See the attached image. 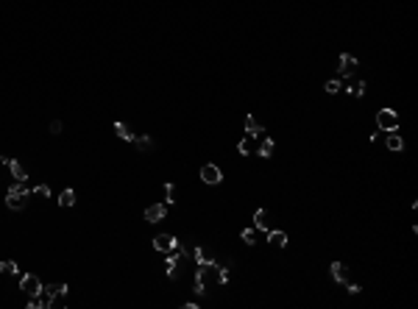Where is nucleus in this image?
I'll return each instance as SVG.
<instances>
[{"label":"nucleus","mask_w":418,"mask_h":309,"mask_svg":"<svg viewBox=\"0 0 418 309\" xmlns=\"http://www.w3.org/2000/svg\"><path fill=\"white\" fill-rule=\"evenodd\" d=\"M28 195H31L28 181H14V187L6 192V206H8L11 212L25 209V204H28Z\"/></svg>","instance_id":"nucleus-1"},{"label":"nucleus","mask_w":418,"mask_h":309,"mask_svg":"<svg viewBox=\"0 0 418 309\" xmlns=\"http://www.w3.org/2000/svg\"><path fill=\"white\" fill-rule=\"evenodd\" d=\"M376 126H379V131H399V126H402V120H399V112L396 109H390V106H385V109H379L376 112Z\"/></svg>","instance_id":"nucleus-2"},{"label":"nucleus","mask_w":418,"mask_h":309,"mask_svg":"<svg viewBox=\"0 0 418 309\" xmlns=\"http://www.w3.org/2000/svg\"><path fill=\"white\" fill-rule=\"evenodd\" d=\"M201 181L209 184V187H215V184L223 181V173H220L218 164H201Z\"/></svg>","instance_id":"nucleus-3"},{"label":"nucleus","mask_w":418,"mask_h":309,"mask_svg":"<svg viewBox=\"0 0 418 309\" xmlns=\"http://www.w3.org/2000/svg\"><path fill=\"white\" fill-rule=\"evenodd\" d=\"M20 290H22V295H39V290H42V281H39V276L25 273V276L20 279Z\"/></svg>","instance_id":"nucleus-4"},{"label":"nucleus","mask_w":418,"mask_h":309,"mask_svg":"<svg viewBox=\"0 0 418 309\" xmlns=\"http://www.w3.org/2000/svg\"><path fill=\"white\" fill-rule=\"evenodd\" d=\"M254 229H256V232L268 234L270 229H273V215H270L268 209H256L254 212Z\"/></svg>","instance_id":"nucleus-5"},{"label":"nucleus","mask_w":418,"mask_h":309,"mask_svg":"<svg viewBox=\"0 0 418 309\" xmlns=\"http://www.w3.org/2000/svg\"><path fill=\"white\" fill-rule=\"evenodd\" d=\"M173 245H176V237H173V234H156V237H154L156 253H170Z\"/></svg>","instance_id":"nucleus-6"},{"label":"nucleus","mask_w":418,"mask_h":309,"mask_svg":"<svg viewBox=\"0 0 418 309\" xmlns=\"http://www.w3.org/2000/svg\"><path fill=\"white\" fill-rule=\"evenodd\" d=\"M357 67H360V64H357V59L351 56V53H343L340 62H337V70H340V76H354Z\"/></svg>","instance_id":"nucleus-7"},{"label":"nucleus","mask_w":418,"mask_h":309,"mask_svg":"<svg viewBox=\"0 0 418 309\" xmlns=\"http://www.w3.org/2000/svg\"><path fill=\"white\" fill-rule=\"evenodd\" d=\"M165 215H167V204H154L145 209V223H159L165 220Z\"/></svg>","instance_id":"nucleus-8"},{"label":"nucleus","mask_w":418,"mask_h":309,"mask_svg":"<svg viewBox=\"0 0 418 309\" xmlns=\"http://www.w3.org/2000/svg\"><path fill=\"white\" fill-rule=\"evenodd\" d=\"M246 134H251L254 140H262V137H265V128L256 123L254 114H246Z\"/></svg>","instance_id":"nucleus-9"},{"label":"nucleus","mask_w":418,"mask_h":309,"mask_svg":"<svg viewBox=\"0 0 418 309\" xmlns=\"http://www.w3.org/2000/svg\"><path fill=\"white\" fill-rule=\"evenodd\" d=\"M329 273H332V279L337 281V284H348V267L343 265V262H332Z\"/></svg>","instance_id":"nucleus-10"},{"label":"nucleus","mask_w":418,"mask_h":309,"mask_svg":"<svg viewBox=\"0 0 418 309\" xmlns=\"http://www.w3.org/2000/svg\"><path fill=\"white\" fill-rule=\"evenodd\" d=\"M268 242L273 248H284V245H287V232H282V229H270V232H268Z\"/></svg>","instance_id":"nucleus-11"},{"label":"nucleus","mask_w":418,"mask_h":309,"mask_svg":"<svg viewBox=\"0 0 418 309\" xmlns=\"http://www.w3.org/2000/svg\"><path fill=\"white\" fill-rule=\"evenodd\" d=\"M8 170H11V176H14V181H28V173H25V167H22L17 159H6Z\"/></svg>","instance_id":"nucleus-12"},{"label":"nucleus","mask_w":418,"mask_h":309,"mask_svg":"<svg viewBox=\"0 0 418 309\" xmlns=\"http://www.w3.org/2000/svg\"><path fill=\"white\" fill-rule=\"evenodd\" d=\"M192 256H195V262H198V265H212V262H215L212 251H209V248H204V245L195 248V251H192Z\"/></svg>","instance_id":"nucleus-13"},{"label":"nucleus","mask_w":418,"mask_h":309,"mask_svg":"<svg viewBox=\"0 0 418 309\" xmlns=\"http://www.w3.org/2000/svg\"><path fill=\"white\" fill-rule=\"evenodd\" d=\"M385 145H388V151H393V154H402V151H404V140L399 137L396 131L388 134V142H385Z\"/></svg>","instance_id":"nucleus-14"},{"label":"nucleus","mask_w":418,"mask_h":309,"mask_svg":"<svg viewBox=\"0 0 418 309\" xmlns=\"http://www.w3.org/2000/svg\"><path fill=\"white\" fill-rule=\"evenodd\" d=\"M114 134H117L120 140H126V142H134V140H137V134L131 131L126 123H114Z\"/></svg>","instance_id":"nucleus-15"},{"label":"nucleus","mask_w":418,"mask_h":309,"mask_svg":"<svg viewBox=\"0 0 418 309\" xmlns=\"http://www.w3.org/2000/svg\"><path fill=\"white\" fill-rule=\"evenodd\" d=\"M273 140H270V137H262V140H259V156H262V159H270V156H273Z\"/></svg>","instance_id":"nucleus-16"},{"label":"nucleus","mask_w":418,"mask_h":309,"mask_svg":"<svg viewBox=\"0 0 418 309\" xmlns=\"http://www.w3.org/2000/svg\"><path fill=\"white\" fill-rule=\"evenodd\" d=\"M59 206H64V209L76 206V190H64L62 195H59Z\"/></svg>","instance_id":"nucleus-17"},{"label":"nucleus","mask_w":418,"mask_h":309,"mask_svg":"<svg viewBox=\"0 0 418 309\" xmlns=\"http://www.w3.org/2000/svg\"><path fill=\"white\" fill-rule=\"evenodd\" d=\"M0 273H3V276H17V273H20V267H17L11 259H3V262H0Z\"/></svg>","instance_id":"nucleus-18"},{"label":"nucleus","mask_w":418,"mask_h":309,"mask_svg":"<svg viewBox=\"0 0 418 309\" xmlns=\"http://www.w3.org/2000/svg\"><path fill=\"white\" fill-rule=\"evenodd\" d=\"M176 195H178V192H176V184L167 181V184H165V204H167V206L176 204Z\"/></svg>","instance_id":"nucleus-19"},{"label":"nucleus","mask_w":418,"mask_h":309,"mask_svg":"<svg viewBox=\"0 0 418 309\" xmlns=\"http://www.w3.org/2000/svg\"><path fill=\"white\" fill-rule=\"evenodd\" d=\"M346 92H348V95H354V98H362V95H365V81L348 84V86H346Z\"/></svg>","instance_id":"nucleus-20"},{"label":"nucleus","mask_w":418,"mask_h":309,"mask_svg":"<svg viewBox=\"0 0 418 309\" xmlns=\"http://www.w3.org/2000/svg\"><path fill=\"white\" fill-rule=\"evenodd\" d=\"M240 239L246 242V245H256V229H243Z\"/></svg>","instance_id":"nucleus-21"},{"label":"nucleus","mask_w":418,"mask_h":309,"mask_svg":"<svg viewBox=\"0 0 418 309\" xmlns=\"http://www.w3.org/2000/svg\"><path fill=\"white\" fill-rule=\"evenodd\" d=\"M340 89H343V84L337 81V78H332V81H326V84H324V92H326V95H337Z\"/></svg>","instance_id":"nucleus-22"},{"label":"nucleus","mask_w":418,"mask_h":309,"mask_svg":"<svg viewBox=\"0 0 418 309\" xmlns=\"http://www.w3.org/2000/svg\"><path fill=\"white\" fill-rule=\"evenodd\" d=\"M134 145H137V151H154V140H148V137H137Z\"/></svg>","instance_id":"nucleus-23"},{"label":"nucleus","mask_w":418,"mask_h":309,"mask_svg":"<svg viewBox=\"0 0 418 309\" xmlns=\"http://www.w3.org/2000/svg\"><path fill=\"white\" fill-rule=\"evenodd\" d=\"M192 293H195V295H204V293H206V284H204L201 279H195V284H192Z\"/></svg>","instance_id":"nucleus-24"},{"label":"nucleus","mask_w":418,"mask_h":309,"mask_svg":"<svg viewBox=\"0 0 418 309\" xmlns=\"http://www.w3.org/2000/svg\"><path fill=\"white\" fill-rule=\"evenodd\" d=\"M34 192H36V195H45V198H48V195H50V187H48V184H36Z\"/></svg>","instance_id":"nucleus-25"},{"label":"nucleus","mask_w":418,"mask_h":309,"mask_svg":"<svg viewBox=\"0 0 418 309\" xmlns=\"http://www.w3.org/2000/svg\"><path fill=\"white\" fill-rule=\"evenodd\" d=\"M50 134H53V137L62 134V120H53V123H50Z\"/></svg>","instance_id":"nucleus-26"},{"label":"nucleus","mask_w":418,"mask_h":309,"mask_svg":"<svg viewBox=\"0 0 418 309\" xmlns=\"http://www.w3.org/2000/svg\"><path fill=\"white\" fill-rule=\"evenodd\" d=\"M237 151H240L243 156H248V151H251V148H248V142H246V140H243L240 145H237Z\"/></svg>","instance_id":"nucleus-27"},{"label":"nucleus","mask_w":418,"mask_h":309,"mask_svg":"<svg viewBox=\"0 0 418 309\" xmlns=\"http://www.w3.org/2000/svg\"><path fill=\"white\" fill-rule=\"evenodd\" d=\"M346 287H348V293H351V295H357V293H360V284H351V281H348Z\"/></svg>","instance_id":"nucleus-28"}]
</instances>
